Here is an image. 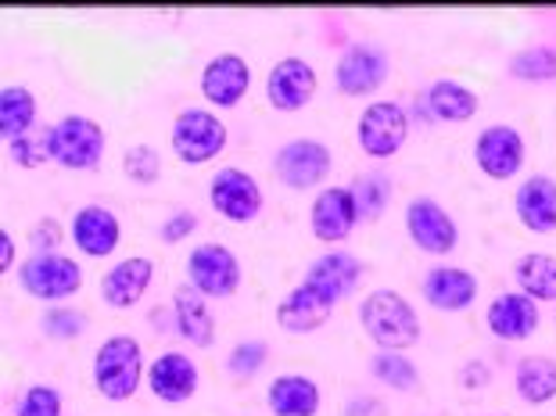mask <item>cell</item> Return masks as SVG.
I'll use <instances>...</instances> for the list:
<instances>
[{"label": "cell", "instance_id": "cell-15", "mask_svg": "<svg viewBox=\"0 0 556 416\" xmlns=\"http://www.w3.org/2000/svg\"><path fill=\"white\" fill-rule=\"evenodd\" d=\"M68 241L87 259H109L123 244V219L104 205H83L68 219Z\"/></svg>", "mask_w": 556, "mask_h": 416}, {"label": "cell", "instance_id": "cell-16", "mask_svg": "<svg viewBox=\"0 0 556 416\" xmlns=\"http://www.w3.org/2000/svg\"><path fill=\"white\" fill-rule=\"evenodd\" d=\"M198 83H201V98H205L212 109H238L244 101V93L252 90V65H248L241 54L223 51L216 58H208Z\"/></svg>", "mask_w": 556, "mask_h": 416}, {"label": "cell", "instance_id": "cell-41", "mask_svg": "<svg viewBox=\"0 0 556 416\" xmlns=\"http://www.w3.org/2000/svg\"><path fill=\"white\" fill-rule=\"evenodd\" d=\"M349 416H384V406L381 402H374V399H352L349 402V409H345Z\"/></svg>", "mask_w": 556, "mask_h": 416}, {"label": "cell", "instance_id": "cell-38", "mask_svg": "<svg viewBox=\"0 0 556 416\" xmlns=\"http://www.w3.org/2000/svg\"><path fill=\"white\" fill-rule=\"evenodd\" d=\"M194 230H198V216H194V212L191 209H176L173 216L162 223L159 234H162L165 244H180L184 237H191Z\"/></svg>", "mask_w": 556, "mask_h": 416}, {"label": "cell", "instance_id": "cell-34", "mask_svg": "<svg viewBox=\"0 0 556 416\" xmlns=\"http://www.w3.org/2000/svg\"><path fill=\"white\" fill-rule=\"evenodd\" d=\"M65 399L54 385H29L15 402V416H62Z\"/></svg>", "mask_w": 556, "mask_h": 416}, {"label": "cell", "instance_id": "cell-29", "mask_svg": "<svg viewBox=\"0 0 556 416\" xmlns=\"http://www.w3.org/2000/svg\"><path fill=\"white\" fill-rule=\"evenodd\" d=\"M514 280L517 291H525L528 299L556 302V255L549 252H528L514 263Z\"/></svg>", "mask_w": 556, "mask_h": 416}, {"label": "cell", "instance_id": "cell-6", "mask_svg": "<svg viewBox=\"0 0 556 416\" xmlns=\"http://www.w3.org/2000/svg\"><path fill=\"white\" fill-rule=\"evenodd\" d=\"M241 259L223 241H201L187 255V283L205 299H233L241 291Z\"/></svg>", "mask_w": 556, "mask_h": 416}, {"label": "cell", "instance_id": "cell-1", "mask_svg": "<svg viewBox=\"0 0 556 416\" xmlns=\"http://www.w3.org/2000/svg\"><path fill=\"white\" fill-rule=\"evenodd\" d=\"M359 327L377 352H409L420 341V313L392 288H377L359 302Z\"/></svg>", "mask_w": 556, "mask_h": 416}, {"label": "cell", "instance_id": "cell-42", "mask_svg": "<svg viewBox=\"0 0 556 416\" xmlns=\"http://www.w3.org/2000/svg\"><path fill=\"white\" fill-rule=\"evenodd\" d=\"M15 234L4 230V252H0V273H11V269H18L15 266Z\"/></svg>", "mask_w": 556, "mask_h": 416}, {"label": "cell", "instance_id": "cell-9", "mask_svg": "<svg viewBox=\"0 0 556 416\" xmlns=\"http://www.w3.org/2000/svg\"><path fill=\"white\" fill-rule=\"evenodd\" d=\"M388 51L377 43L356 40L338 54L334 62V87L345 98H370L388 83Z\"/></svg>", "mask_w": 556, "mask_h": 416}, {"label": "cell", "instance_id": "cell-28", "mask_svg": "<svg viewBox=\"0 0 556 416\" xmlns=\"http://www.w3.org/2000/svg\"><path fill=\"white\" fill-rule=\"evenodd\" d=\"M514 385L528 406H549L556 399V360L553 355H525V360H517Z\"/></svg>", "mask_w": 556, "mask_h": 416}, {"label": "cell", "instance_id": "cell-21", "mask_svg": "<svg viewBox=\"0 0 556 416\" xmlns=\"http://www.w3.org/2000/svg\"><path fill=\"white\" fill-rule=\"evenodd\" d=\"M359 280H363V263L352 252H341V248L316 255L302 277V283H309V288L324 294L330 305L349 299V294L359 288Z\"/></svg>", "mask_w": 556, "mask_h": 416}, {"label": "cell", "instance_id": "cell-4", "mask_svg": "<svg viewBox=\"0 0 556 416\" xmlns=\"http://www.w3.org/2000/svg\"><path fill=\"white\" fill-rule=\"evenodd\" d=\"M169 140L173 154L184 165H208L227 151L230 129L212 109H180L173 118Z\"/></svg>", "mask_w": 556, "mask_h": 416}, {"label": "cell", "instance_id": "cell-40", "mask_svg": "<svg viewBox=\"0 0 556 416\" xmlns=\"http://www.w3.org/2000/svg\"><path fill=\"white\" fill-rule=\"evenodd\" d=\"M489 380H492V370L481 360L467 363L464 370H459V385H464V388H481V385H489Z\"/></svg>", "mask_w": 556, "mask_h": 416}, {"label": "cell", "instance_id": "cell-35", "mask_svg": "<svg viewBox=\"0 0 556 416\" xmlns=\"http://www.w3.org/2000/svg\"><path fill=\"white\" fill-rule=\"evenodd\" d=\"M43 335L54 338V341H76L83 330H87V316L79 308H68V305H54L47 308L43 319H40Z\"/></svg>", "mask_w": 556, "mask_h": 416}, {"label": "cell", "instance_id": "cell-26", "mask_svg": "<svg viewBox=\"0 0 556 416\" xmlns=\"http://www.w3.org/2000/svg\"><path fill=\"white\" fill-rule=\"evenodd\" d=\"M266 406L274 416H316L324 406V391L305 374H280L269 380Z\"/></svg>", "mask_w": 556, "mask_h": 416}, {"label": "cell", "instance_id": "cell-5", "mask_svg": "<svg viewBox=\"0 0 556 416\" xmlns=\"http://www.w3.org/2000/svg\"><path fill=\"white\" fill-rule=\"evenodd\" d=\"M18 288L37 302H51L62 305L83 288V266L73 255L65 252H43V255H29L26 263H18L15 269Z\"/></svg>", "mask_w": 556, "mask_h": 416}, {"label": "cell", "instance_id": "cell-22", "mask_svg": "<svg viewBox=\"0 0 556 416\" xmlns=\"http://www.w3.org/2000/svg\"><path fill=\"white\" fill-rule=\"evenodd\" d=\"M514 212L517 223L528 234H556V180L546 173H531L517 184L514 194Z\"/></svg>", "mask_w": 556, "mask_h": 416}, {"label": "cell", "instance_id": "cell-8", "mask_svg": "<svg viewBox=\"0 0 556 416\" xmlns=\"http://www.w3.org/2000/svg\"><path fill=\"white\" fill-rule=\"evenodd\" d=\"M334 169V154L316 137H294L274 154V173L291 190H324V180Z\"/></svg>", "mask_w": 556, "mask_h": 416}, {"label": "cell", "instance_id": "cell-3", "mask_svg": "<svg viewBox=\"0 0 556 416\" xmlns=\"http://www.w3.org/2000/svg\"><path fill=\"white\" fill-rule=\"evenodd\" d=\"M47 137V151H51V162H58L68 173H87L98 169L104 159V126L90 115H65L58 118L54 126L43 129Z\"/></svg>", "mask_w": 556, "mask_h": 416}, {"label": "cell", "instance_id": "cell-36", "mask_svg": "<svg viewBox=\"0 0 556 416\" xmlns=\"http://www.w3.org/2000/svg\"><path fill=\"white\" fill-rule=\"evenodd\" d=\"M266 360H269V344L263 338H252V341L233 344L230 355H227V370L244 380V377H255L258 370H263Z\"/></svg>", "mask_w": 556, "mask_h": 416}, {"label": "cell", "instance_id": "cell-32", "mask_svg": "<svg viewBox=\"0 0 556 416\" xmlns=\"http://www.w3.org/2000/svg\"><path fill=\"white\" fill-rule=\"evenodd\" d=\"M352 190H356V201H359V219L363 223H374L384 216L388 201H392V180H388V173L374 169V173H363L356 184H352Z\"/></svg>", "mask_w": 556, "mask_h": 416}, {"label": "cell", "instance_id": "cell-27", "mask_svg": "<svg viewBox=\"0 0 556 416\" xmlns=\"http://www.w3.org/2000/svg\"><path fill=\"white\" fill-rule=\"evenodd\" d=\"M37 93L29 87H18V83H8L0 90V140L4 144H15V140L29 137L33 126H37Z\"/></svg>", "mask_w": 556, "mask_h": 416}, {"label": "cell", "instance_id": "cell-7", "mask_svg": "<svg viewBox=\"0 0 556 416\" xmlns=\"http://www.w3.org/2000/svg\"><path fill=\"white\" fill-rule=\"evenodd\" d=\"M356 140L366 159H395L409 140V112L392 98L370 101L356 118Z\"/></svg>", "mask_w": 556, "mask_h": 416}, {"label": "cell", "instance_id": "cell-18", "mask_svg": "<svg viewBox=\"0 0 556 416\" xmlns=\"http://www.w3.org/2000/svg\"><path fill=\"white\" fill-rule=\"evenodd\" d=\"M478 277L464 266H431L420 280L424 302L438 313H467L478 302Z\"/></svg>", "mask_w": 556, "mask_h": 416}, {"label": "cell", "instance_id": "cell-31", "mask_svg": "<svg viewBox=\"0 0 556 416\" xmlns=\"http://www.w3.org/2000/svg\"><path fill=\"white\" fill-rule=\"evenodd\" d=\"M370 374L395 391H417L420 388V370L406 352H374Z\"/></svg>", "mask_w": 556, "mask_h": 416}, {"label": "cell", "instance_id": "cell-24", "mask_svg": "<svg viewBox=\"0 0 556 416\" xmlns=\"http://www.w3.org/2000/svg\"><path fill=\"white\" fill-rule=\"evenodd\" d=\"M420 109L431 123H470L481 112V98L459 79H434L420 93Z\"/></svg>", "mask_w": 556, "mask_h": 416}, {"label": "cell", "instance_id": "cell-12", "mask_svg": "<svg viewBox=\"0 0 556 416\" xmlns=\"http://www.w3.org/2000/svg\"><path fill=\"white\" fill-rule=\"evenodd\" d=\"M359 223H363L359 219V201H356V190H352V187L330 184L313 198L309 230H313L316 241L341 244V241H349V237L356 234Z\"/></svg>", "mask_w": 556, "mask_h": 416}, {"label": "cell", "instance_id": "cell-10", "mask_svg": "<svg viewBox=\"0 0 556 416\" xmlns=\"http://www.w3.org/2000/svg\"><path fill=\"white\" fill-rule=\"evenodd\" d=\"M208 205L227 223H252L263 212L266 198L252 173H244L241 165H223L208 180Z\"/></svg>", "mask_w": 556, "mask_h": 416}, {"label": "cell", "instance_id": "cell-2", "mask_svg": "<svg viewBox=\"0 0 556 416\" xmlns=\"http://www.w3.org/2000/svg\"><path fill=\"white\" fill-rule=\"evenodd\" d=\"M144 385V349L134 335H112L93 352V388L109 402H129Z\"/></svg>", "mask_w": 556, "mask_h": 416}, {"label": "cell", "instance_id": "cell-37", "mask_svg": "<svg viewBox=\"0 0 556 416\" xmlns=\"http://www.w3.org/2000/svg\"><path fill=\"white\" fill-rule=\"evenodd\" d=\"M8 154H11V162L22 165V169H40L43 162H51V151H47V137H22L15 140V144H8Z\"/></svg>", "mask_w": 556, "mask_h": 416}, {"label": "cell", "instance_id": "cell-25", "mask_svg": "<svg viewBox=\"0 0 556 416\" xmlns=\"http://www.w3.org/2000/svg\"><path fill=\"white\" fill-rule=\"evenodd\" d=\"M173 324L176 335L194 349H212L216 344V316L205 302V294L194 291L191 283L173 291Z\"/></svg>", "mask_w": 556, "mask_h": 416}, {"label": "cell", "instance_id": "cell-11", "mask_svg": "<svg viewBox=\"0 0 556 416\" xmlns=\"http://www.w3.org/2000/svg\"><path fill=\"white\" fill-rule=\"evenodd\" d=\"M525 159H528L525 134L510 123H492L475 137V162L489 180L500 184L514 180L525 169Z\"/></svg>", "mask_w": 556, "mask_h": 416}, {"label": "cell", "instance_id": "cell-17", "mask_svg": "<svg viewBox=\"0 0 556 416\" xmlns=\"http://www.w3.org/2000/svg\"><path fill=\"white\" fill-rule=\"evenodd\" d=\"M198 385H201L198 363L180 349H169V352L155 355L148 366L151 395H155L159 402H165V406H184V402H191Z\"/></svg>", "mask_w": 556, "mask_h": 416}, {"label": "cell", "instance_id": "cell-14", "mask_svg": "<svg viewBox=\"0 0 556 416\" xmlns=\"http://www.w3.org/2000/svg\"><path fill=\"white\" fill-rule=\"evenodd\" d=\"M316 87H319L316 68L299 54L280 58L266 73V101H269V109L283 115L302 112L305 104L316 98Z\"/></svg>", "mask_w": 556, "mask_h": 416}, {"label": "cell", "instance_id": "cell-39", "mask_svg": "<svg viewBox=\"0 0 556 416\" xmlns=\"http://www.w3.org/2000/svg\"><path fill=\"white\" fill-rule=\"evenodd\" d=\"M58 244H62V227H58L54 219H40L37 234H33V248H37V255L58 252Z\"/></svg>", "mask_w": 556, "mask_h": 416}, {"label": "cell", "instance_id": "cell-19", "mask_svg": "<svg viewBox=\"0 0 556 416\" xmlns=\"http://www.w3.org/2000/svg\"><path fill=\"white\" fill-rule=\"evenodd\" d=\"M151 283H155V263H151L148 255H129L104 269L101 299H104V305L126 313V308H134L137 302H144Z\"/></svg>", "mask_w": 556, "mask_h": 416}, {"label": "cell", "instance_id": "cell-20", "mask_svg": "<svg viewBox=\"0 0 556 416\" xmlns=\"http://www.w3.org/2000/svg\"><path fill=\"white\" fill-rule=\"evenodd\" d=\"M484 324L500 341H528L542 324V308L525 291H503L489 302Z\"/></svg>", "mask_w": 556, "mask_h": 416}, {"label": "cell", "instance_id": "cell-23", "mask_svg": "<svg viewBox=\"0 0 556 416\" xmlns=\"http://www.w3.org/2000/svg\"><path fill=\"white\" fill-rule=\"evenodd\" d=\"M330 313H334V305H330L324 294L313 291L309 283H299V288H291L277 302L274 319L280 330H288V335H313V330L327 324Z\"/></svg>", "mask_w": 556, "mask_h": 416}, {"label": "cell", "instance_id": "cell-30", "mask_svg": "<svg viewBox=\"0 0 556 416\" xmlns=\"http://www.w3.org/2000/svg\"><path fill=\"white\" fill-rule=\"evenodd\" d=\"M506 73L520 83H556V47L549 43L525 47V51H517L506 62Z\"/></svg>", "mask_w": 556, "mask_h": 416}, {"label": "cell", "instance_id": "cell-33", "mask_svg": "<svg viewBox=\"0 0 556 416\" xmlns=\"http://www.w3.org/2000/svg\"><path fill=\"white\" fill-rule=\"evenodd\" d=\"M123 173H126V180H134L140 187L155 184L159 176H162V154H159V148L155 144L126 148L123 151Z\"/></svg>", "mask_w": 556, "mask_h": 416}, {"label": "cell", "instance_id": "cell-13", "mask_svg": "<svg viewBox=\"0 0 556 416\" xmlns=\"http://www.w3.org/2000/svg\"><path fill=\"white\" fill-rule=\"evenodd\" d=\"M406 234L424 255H434V259L456 252V244H459V227H456L453 212L434 198H413L409 201L406 205Z\"/></svg>", "mask_w": 556, "mask_h": 416}]
</instances>
